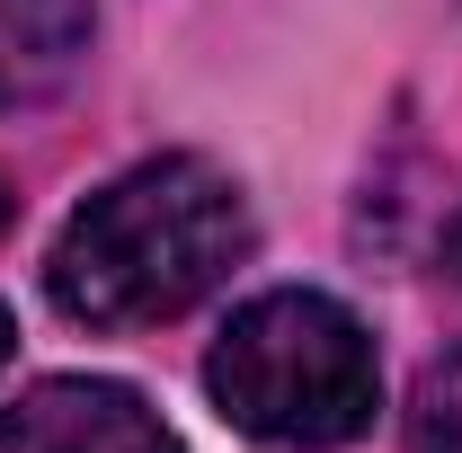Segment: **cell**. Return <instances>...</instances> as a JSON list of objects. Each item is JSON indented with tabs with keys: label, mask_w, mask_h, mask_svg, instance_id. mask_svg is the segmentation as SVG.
Segmentation results:
<instances>
[{
	"label": "cell",
	"mask_w": 462,
	"mask_h": 453,
	"mask_svg": "<svg viewBox=\"0 0 462 453\" xmlns=\"http://www.w3.org/2000/svg\"><path fill=\"white\" fill-rule=\"evenodd\" d=\"M249 196L205 152H161L107 178L45 258V293L80 329H161L249 258Z\"/></svg>",
	"instance_id": "1"
},
{
	"label": "cell",
	"mask_w": 462,
	"mask_h": 453,
	"mask_svg": "<svg viewBox=\"0 0 462 453\" xmlns=\"http://www.w3.org/2000/svg\"><path fill=\"white\" fill-rule=\"evenodd\" d=\"M205 400L267 453H338L374 436L383 356L374 329L320 284L249 293L205 356Z\"/></svg>",
	"instance_id": "2"
},
{
	"label": "cell",
	"mask_w": 462,
	"mask_h": 453,
	"mask_svg": "<svg viewBox=\"0 0 462 453\" xmlns=\"http://www.w3.org/2000/svg\"><path fill=\"white\" fill-rule=\"evenodd\" d=\"M0 453H187V445L134 383L54 374L0 409Z\"/></svg>",
	"instance_id": "3"
},
{
	"label": "cell",
	"mask_w": 462,
	"mask_h": 453,
	"mask_svg": "<svg viewBox=\"0 0 462 453\" xmlns=\"http://www.w3.org/2000/svg\"><path fill=\"white\" fill-rule=\"evenodd\" d=\"M89 54V0H0V107H45Z\"/></svg>",
	"instance_id": "4"
},
{
	"label": "cell",
	"mask_w": 462,
	"mask_h": 453,
	"mask_svg": "<svg viewBox=\"0 0 462 453\" xmlns=\"http://www.w3.org/2000/svg\"><path fill=\"white\" fill-rule=\"evenodd\" d=\"M409 453H462V338L409 392Z\"/></svg>",
	"instance_id": "5"
},
{
	"label": "cell",
	"mask_w": 462,
	"mask_h": 453,
	"mask_svg": "<svg viewBox=\"0 0 462 453\" xmlns=\"http://www.w3.org/2000/svg\"><path fill=\"white\" fill-rule=\"evenodd\" d=\"M445 276H462V214H454V231H445Z\"/></svg>",
	"instance_id": "6"
},
{
	"label": "cell",
	"mask_w": 462,
	"mask_h": 453,
	"mask_svg": "<svg viewBox=\"0 0 462 453\" xmlns=\"http://www.w3.org/2000/svg\"><path fill=\"white\" fill-rule=\"evenodd\" d=\"M18 356V320H9V302H0V365Z\"/></svg>",
	"instance_id": "7"
},
{
	"label": "cell",
	"mask_w": 462,
	"mask_h": 453,
	"mask_svg": "<svg viewBox=\"0 0 462 453\" xmlns=\"http://www.w3.org/2000/svg\"><path fill=\"white\" fill-rule=\"evenodd\" d=\"M0 223H9V187H0Z\"/></svg>",
	"instance_id": "8"
}]
</instances>
